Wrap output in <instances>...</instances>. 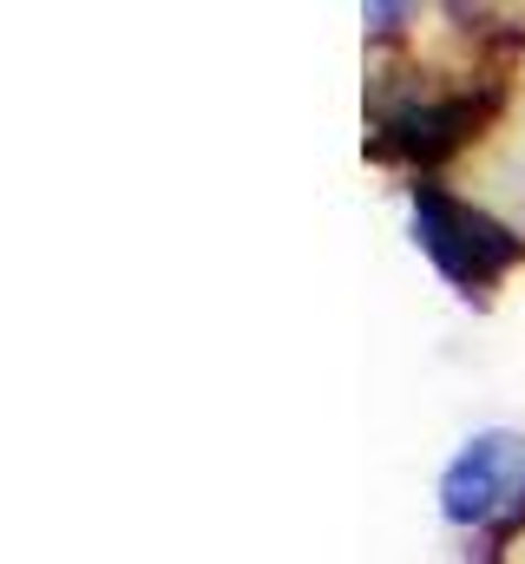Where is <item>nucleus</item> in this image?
<instances>
[{"label": "nucleus", "mask_w": 525, "mask_h": 564, "mask_svg": "<svg viewBox=\"0 0 525 564\" xmlns=\"http://www.w3.org/2000/svg\"><path fill=\"white\" fill-rule=\"evenodd\" d=\"M414 243L440 263V276H453L460 289H486L493 276H506L519 263V237L500 230L493 217L453 204L433 184H414Z\"/></svg>", "instance_id": "f257e3e1"}, {"label": "nucleus", "mask_w": 525, "mask_h": 564, "mask_svg": "<svg viewBox=\"0 0 525 564\" xmlns=\"http://www.w3.org/2000/svg\"><path fill=\"white\" fill-rule=\"evenodd\" d=\"M525 499V440L519 433H473L447 479H440V512L453 525H486Z\"/></svg>", "instance_id": "f03ea898"}]
</instances>
